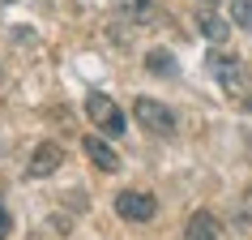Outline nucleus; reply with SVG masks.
Segmentation results:
<instances>
[{"mask_svg": "<svg viewBox=\"0 0 252 240\" xmlns=\"http://www.w3.org/2000/svg\"><path fill=\"white\" fill-rule=\"evenodd\" d=\"M86 116L103 129L107 137H120L128 124H124V112H120V103L111 99V94H103V90H94L90 99H86Z\"/></svg>", "mask_w": 252, "mask_h": 240, "instance_id": "nucleus-1", "label": "nucleus"}, {"mask_svg": "<svg viewBox=\"0 0 252 240\" xmlns=\"http://www.w3.org/2000/svg\"><path fill=\"white\" fill-rule=\"evenodd\" d=\"M133 116H137V124H141L146 133L175 137V116H171V107H162L158 99H137V103H133Z\"/></svg>", "mask_w": 252, "mask_h": 240, "instance_id": "nucleus-2", "label": "nucleus"}, {"mask_svg": "<svg viewBox=\"0 0 252 240\" xmlns=\"http://www.w3.org/2000/svg\"><path fill=\"white\" fill-rule=\"evenodd\" d=\"M116 214L128 219V223H150V219L158 214V201H154V193L124 189V193H116Z\"/></svg>", "mask_w": 252, "mask_h": 240, "instance_id": "nucleus-3", "label": "nucleus"}, {"mask_svg": "<svg viewBox=\"0 0 252 240\" xmlns=\"http://www.w3.org/2000/svg\"><path fill=\"white\" fill-rule=\"evenodd\" d=\"M210 69H214V78L222 81V90L231 94V99L244 94V69H239L235 56H210Z\"/></svg>", "mask_w": 252, "mask_h": 240, "instance_id": "nucleus-4", "label": "nucleus"}, {"mask_svg": "<svg viewBox=\"0 0 252 240\" xmlns=\"http://www.w3.org/2000/svg\"><path fill=\"white\" fill-rule=\"evenodd\" d=\"M60 163H64V150L56 146V142H43V146L34 150V159L26 163V176L30 180H43V176H52Z\"/></svg>", "mask_w": 252, "mask_h": 240, "instance_id": "nucleus-5", "label": "nucleus"}, {"mask_svg": "<svg viewBox=\"0 0 252 240\" xmlns=\"http://www.w3.org/2000/svg\"><path fill=\"white\" fill-rule=\"evenodd\" d=\"M81 150H86V159H90L98 172H120V155L107 146L103 137H94V133H90L86 142H81Z\"/></svg>", "mask_w": 252, "mask_h": 240, "instance_id": "nucleus-6", "label": "nucleus"}, {"mask_svg": "<svg viewBox=\"0 0 252 240\" xmlns=\"http://www.w3.org/2000/svg\"><path fill=\"white\" fill-rule=\"evenodd\" d=\"M116 13L124 22H133V26H150L158 17V4L154 0H116Z\"/></svg>", "mask_w": 252, "mask_h": 240, "instance_id": "nucleus-7", "label": "nucleus"}, {"mask_svg": "<svg viewBox=\"0 0 252 240\" xmlns=\"http://www.w3.org/2000/svg\"><path fill=\"white\" fill-rule=\"evenodd\" d=\"M218 236H222V227H218V219L210 210H197L184 227V240H218Z\"/></svg>", "mask_w": 252, "mask_h": 240, "instance_id": "nucleus-8", "label": "nucleus"}, {"mask_svg": "<svg viewBox=\"0 0 252 240\" xmlns=\"http://www.w3.org/2000/svg\"><path fill=\"white\" fill-rule=\"evenodd\" d=\"M197 30L205 35L210 43H226V35H231V26H226L222 17L214 13V9H205V13H197Z\"/></svg>", "mask_w": 252, "mask_h": 240, "instance_id": "nucleus-9", "label": "nucleus"}, {"mask_svg": "<svg viewBox=\"0 0 252 240\" xmlns=\"http://www.w3.org/2000/svg\"><path fill=\"white\" fill-rule=\"evenodd\" d=\"M146 69L158 73V78H175V56L167 52V47H154V52L146 56Z\"/></svg>", "mask_w": 252, "mask_h": 240, "instance_id": "nucleus-10", "label": "nucleus"}, {"mask_svg": "<svg viewBox=\"0 0 252 240\" xmlns=\"http://www.w3.org/2000/svg\"><path fill=\"white\" fill-rule=\"evenodd\" d=\"M231 22L252 30V0H231Z\"/></svg>", "mask_w": 252, "mask_h": 240, "instance_id": "nucleus-11", "label": "nucleus"}, {"mask_svg": "<svg viewBox=\"0 0 252 240\" xmlns=\"http://www.w3.org/2000/svg\"><path fill=\"white\" fill-rule=\"evenodd\" d=\"M9 232H13V214H9V201L0 193V240H9Z\"/></svg>", "mask_w": 252, "mask_h": 240, "instance_id": "nucleus-12", "label": "nucleus"}, {"mask_svg": "<svg viewBox=\"0 0 252 240\" xmlns=\"http://www.w3.org/2000/svg\"><path fill=\"white\" fill-rule=\"evenodd\" d=\"M201 4H214V0H201Z\"/></svg>", "mask_w": 252, "mask_h": 240, "instance_id": "nucleus-13", "label": "nucleus"}]
</instances>
